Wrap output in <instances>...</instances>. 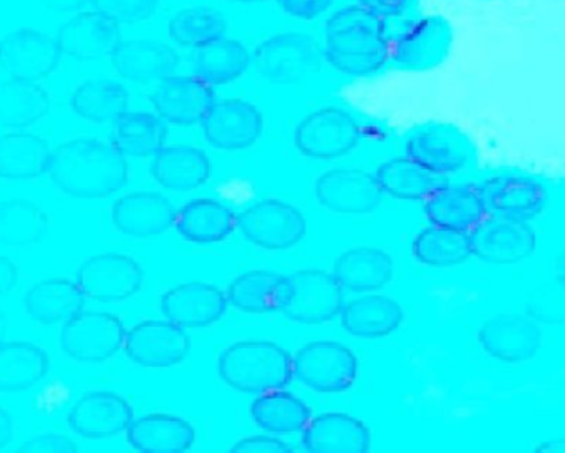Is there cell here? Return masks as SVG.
Here are the masks:
<instances>
[{
	"instance_id": "cell-1",
	"label": "cell",
	"mask_w": 565,
	"mask_h": 453,
	"mask_svg": "<svg viewBox=\"0 0 565 453\" xmlns=\"http://www.w3.org/2000/svg\"><path fill=\"white\" fill-rule=\"evenodd\" d=\"M49 173L58 190L82 200L111 197L128 183L125 155L114 144L92 138H78L57 147Z\"/></svg>"
},
{
	"instance_id": "cell-2",
	"label": "cell",
	"mask_w": 565,
	"mask_h": 453,
	"mask_svg": "<svg viewBox=\"0 0 565 453\" xmlns=\"http://www.w3.org/2000/svg\"><path fill=\"white\" fill-rule=\"evenodd\" d=\"M326 57L353 77L379 72L390 57L385 22L362 6L339 9L326 25Z\"/></svg>"
},
{
	"instance_id": "cell-3",
	"label": "cell",
	"mask_w": 565,
	"mask_h": 453,
	"mask_svg": "<svg viewBox=\"0 0 565 453\" xmlns=\"http://www.w3.org/2000/svg\"><path fill=\"white\" fill-rule=\"evenodd\" d=\"M220 377L244 393L284 389L294 377V359L269 340H243L227 347L217 364Z\"/></svg>"
},
{
	"instance_id": "cell-4",
	"label": "cell",
	"mask_w": 565,
	"mask_h": 453,
	"mask_svg": "<svg viewBox=\"0 0 565 453\" xmlns=\"http://www.w3.org/2000/svg\"><path fill=\"white\" fill-rule=\"evenodd\" d=\"M356 373L359 360L355 354L333 340L307 344L294 357V376L316 392H347L355 383Z\"/></svg>"
},
{
	"instance_id": "cell-5",
	"label": "cell",
	"mask_w": 565,
	"mask_h": 453,
	"mask_svg": "<svg viewBox=\"0 0 565 453\" xmlns=\"http://www.w3.org/2000/svg\"><path fill=\"white\" fill-rule=\"evenodd\" d=\"M406 157L425 170L445 177L472 167L476 150L459 128L448 124H426L409 135Z\"/></svg>"
},
{
	"instance_id": "cell-6",
	"label": "cell",
	"mask_w": 565,
	"mask_h": 453,
	"mask_svg": "<svg viewBox=\"0 0 565 453\" xmlns=\"http://www.w3.org/2000/svg\"><path fill=\"white\" fill-rule=\"evenodd\" d=\"M342 306V286L333 274L307 270L287 277L286 299L280 310L289 319L302 324L329 323Z\"/></svg>"
},
{
	"instance_id": "cell-7",
	"label": "cell",
	"mask_w": 565,
	"mask_h": 453,
	"mask_svg": "<svg viewBox=\"0 0 565 453\" xmlns=\"http://www.w3.org/2000/svg\"><path fill=\"white\" fill-rule=\"evenodd\" d=\"M237 228L249 243L264 250L282 251L303 240L307 223L303 214L292 204L263 200L237 217Z\"/></svg>"
},
{
	"instance_id": "cell-8",
	"label": "cell",
	"mask_w": 565,
	"mask_h": 453,
	"mask_svg": "<svg viewBox=\"0 0 565 453\" xmlns=\"http://www.w3.org/2000/svg\"><path fill=\"white\" fill-rule=\"evenodd\" d=\"M127 330L108 313H78L62 327V350L81 362H104L124 347Z\"/></svg>"
},
{
	"instance_id": "cell-9",
	"label": "cell",
	"mask_w": 565,
	"mask_h": 453,
	"mask_svg": "<svg viewBox=\"0 0 565 453\" xmlns=\"http://www.w3.org/2000/svg\"><path fill=\"white\" fill-rule=\"evenodd\" d=\"M319 44L297 32L273 35L256 49V67L267 81L294 84L317 72L320 65Z\"/></svg>"
},
{
	"instance_id": "cell-10",
	"label": "cell",
	"mask_w": 565,
	"mask_h": 453,
	"mask_svg": "<svg viewBox=\"0 0 565 453\" xmlns=\"http://www.w3.org/2000/svg\"><path fill=\"white\" fill-rule=\"evenodd\" d=\"M362 130L352 115L340 108H322L303 118L296 130L300 154L316 160H333L359 145Z\"/></svg>"
},
{
	"instance_id": "cell-11",
	"label": "cell",
	"mask_w": 565,
	"mask_h": 453,
	"mask_svg": "<svg viewBox=\"0 0 565 453\" xmlns=\"http://www.w3.org/2000/svg\"><path fill=\"white\" fill-rule=\"evenodd\" d=\"M452 44L451 25L439 15L412 22L390 44V57L403 71H429L448 57Z\"/></svg>"
},
{
	"instance_id": "cell-12",
	"label": "cell",
	"mask_w": 565,
	"mask_h": 453,
	"mask_svg": "<svg viewBox=\"0 0 565 453\" xmlns=\"http://www.w3.org/2000/svg\"><path fill=\"white\" fill-rule=\"evenodd\" d=\"M77 284L85 296L100 303H115L135 296L143 284V271L127 254L104 253L82 264Z\"/></svg>"
},
{
	"instance_id": "cell-13",
	"label": "cell",
	"mask_w": 565,
	"mask_h": 453,
	"mask_svg": "<svg viewBox=\"0 0 565 453\" xmlns=\"http://www.w3.org/2000/svg\"><path fill=\"white\" fill-rule=\"evenodd\" d=\"M61 57L57 39L35 29H21L0 42V65L9 77L18 81L39 82L49 77Z\"/></svg>"
},
{
	"instance_id": "cell-14",
	"label": "cell",
	"mask_w": 565,
	"mask_h": 453,
	"mask_svg": "<svg viewBox=\"0 0 565 453\" xmlns=\"http://www.w3.org/2000/svg\"><path fill=\"white\" fill-rule=\"evenodd\" d=\"M125 350L135 364L148 369H168L190 354V336L171 320H143L125 337Z\"/></svg>"
},
{
	"instance_id": "cell-15",
	"label": "cell",
	"mask_w": 565,
	"mask_h": 453,
	"mask_svg": "<svg viewBox=\"0 0 565 453\" xmlns=\"http://www.w3.org/2000/svg\"><path fill=\"white\" fill-rule=\"evenodd\" d=\"M468 236L471 254L492 264L518 263L535 250L534 231L509 218H482Z\"/></svg>"
},
{
	"instance_id": "cell-16",
	"label": "cell",
	"mask_w": 565,
	"mask_h": 453,
	"mask_svg": "<svg viewBox=\"0 0 565 453\" xmlns=\"http://www.w3.org/2000/svg\"><path fill=\"white\" fill-rule=\"evenodd\" d=\"M201 124L206 140L227 151L253 147L264 130L263 114L239 98L216 102Z\"/></svg>"
},
{
	"instance_id": "cell-17",
	"label": "cell",
	"mask_w": 565,
	"mask_h": 453,
	"mask_svg": "<svg viewBox=\"0 0 565 453\" xmlns=\"http://www.w3.org/2000/svg\"><path fill=\"white\" fill-rule=\"evenodd\" d=\"M151 102L163 120L190 127L204 120L216 98L213 85L198 75H171L154 88Z\"/></svg>"
},
{
	"instance_id": "cell-18",
	"label": "cell",
	"mask_w": 565,
	"mask_h": 453,
	"mask_svg": "<svg viewBox=\"0 0 565 453\" xmlns=\"http://www.w3.org/2000/svg\"><path fill=\"white\" fill-rule=\"evenodd\" d=\"M316 194L326 210L339 214L370 213L383 200L376 178L362 170L327 171L317 180Z\"/></svg>"
},
{
	"instance_id": "cell-19",
	"label": "cell",
	"mask_w": 565,
	"mask_h": 453,
	"mask_svg": "<svg viewBox=\"0 0 565 453\" xmlns=\"http://www.w3.org/2000/svg\"><path fill=\"white\" fill-rule=\"evenodd\" d=\"M478 188L486 217L531 220L542 213L547 203L545 188L527 177L505 175L484 181Z\"/></svg>"
},
{
	"instance_id": "cell-20",
	"label": "cell",
	"mask_w": 565,
	"mask_h": 453,
	"mask_svg": "<svg viewBox=\"0 0 565 453\" xmlns=\"http://www.w3.org/2000/svg\"><path fill=\"white\" fill-rule=\"evenodd\" d=\"M62 54L78 61L114 55L121 44L120 24L100 12H82L65 22L57 32Z\"/></svg>"
},
{
	"instance_id": "cell-21",
	"label": "cell",
	"mask_w": 565,
	"mask_h": 453,
	"mask_svg": "<svg viewBox=\"0 0 565 453\" xmlns=\"http://www.w3.org/2000/svg\"><path fill=\"white\" fill-rule=\"evenodd\" d=\"M227 297L213 284L193 283L173 287L161 297V310L183 329L213 326L227 310Z\"/></svg>"
},
{
	"instance_id": "cell-22",
	"label": "cell",
	"mask_w": 565,
	"mask_h": 453,
	"mask_svg": "<svg viewBox=\"0 0 565 453\" xmlns=\"http://www.w3.org/2000/svg\"><path fill=\"white\" fill-rule=\"evenodd\" d=\"M134 422L130 403L114 392H88L72 407L68 425L84 439H110Z\"/></svg>"
},
{
	"instance_id": "cell-23",
	"label": "cell",
	"mask_w": 565,
	"mask_h": 453,
	"mask_svg": "<svg viewBox=\"0 0 565 453\" xmlns=\"http://www.w3.org/2000/svg\"><path fill=\"white\" fill-rule=\"evenodd\" d=\"M177 213L163 194L137 191L114 204L111 220L117 230L128 236L153 238L173 227Z\"/></svg>"
},
{
	"instance_id": "cell-24",
	"label": "cell",
	"mask_w": 565,
	"mask_h": 453,
	"mask_svg": "<svg viewBox=\"0 0 565 453\" xmlns=\"http://www.w3.org/2000/svg\"><path fill=\"white\" fill-rule=\"evenodd\" d=\"M302 443L316 453H363L372 445L369 426L347 413L329 412L307 423Z\"/></svg>"
},
{
	"instance_id": "cell-25",
	"label": "cell",
	"mask_w": 565,
	"mask_h": 453,
	"mask_svg": "<svg viewBox=\"0 0 565 453\" xmlns=\"http://www.w3.org/2000/svg\"><path fill=\"white\" fill-rule=\"evenodd\" d=\"M115 71L138 84L161 82L177 71L180 59L173 48L157 41H127L111 55Z\"/></svg>"
},
{
	"instance_id": "cell-26",
	"label": "cell",
	"mask_w": 565,
	"mask_h": 453,
	"mask_svg": "<svg viewBox=\"0 0 565 453\" xmlns=\"http://www.w3.org/2000/svg\"><path fill=\"white\" fill-rule=\"evenodd\" d=\"M426 218L435 227L469 233L486 218L479 188L472 185H443L425 200Z\"/></svg>"
},
{
	"instance_id": "cell-27",
	"label": "cell",
	"mask_w": 565,
	"mask_h": 453,
	"mask_svg": "<svg viewBox=\"0 0 565 453\" xmlns=\"http://www.w3.org/2000/svg\"><path fill=\"white\" fill-rule=\"evenodd\" d=\"M151 175L167 190H196L210 180L211 161L200 148L173 145L154 155Z\"/></svg>"
},
{
	"instance_id": "cell-28",
	"label": "cell",
	"mask_w": 565,
	"mask_h": 453,
	"mask_svg": "<svg viewBox=\"0 0 565 453\" xmlns=\"http://www.w3.org/2000/svg\"><path fill=\"white\" fill-rule=\"evenodd\" d=\"M127 439L130 445L140 452H186L196 442V430L180 417L150 413L130 423Z\"/></svg>"
},
{
	"instance_id": "cell-29",
	"label": "cell",
	"mask_w": 565,
	"mask_h": 453,
	"mask_svg": "<svg viewBox=\"0 0 565 453\" xmlns=\"http://www.w3.org/2000/svg\"><path fill=\"white\" fill-rule=\"evenodd\" d=\"M174 228L190 243H221L236 230L237 217L226 204L201 198L178 211Z\"/></svg>"
},
{
	"instance_id": "cell-30",
	"label": "cell",
	"mask_w": 565,
	"mask_h": 453,
	"mask_svg": "<svg viewBox=\"0 0 565 453\" xmlns=\"http://www.w3.org/2000/svg\"><path fill=\"white\" fill-rule=\"evenodd\" d=\"M85 294L77 283L65 277H49L35 284L24 304L29 316L42 324L67 323L82 313Z\"/></svg>"
},
{
	"instance_id": "cell-31",
	"label": "cell",
	"mask_w": 565,
	"mask_h": 453,
	"mask_svg": "<svg viewBox=\"0 0 565 453\" xmlns=\"http://www.w3.org/2000/svg\"><path fill=\"white\" fill-rule=\"evenodd\" d=\"M333 276L352 293H372L392 281L393 260L375 247H355L335 261Z\"/></svg>"
},
{
	"instance_id": "cell-32",
	"label": "cell",
	"mask_w": 565,
	"mask_h": 453,
	"mask_svg": "<svg viewBox=\"0 0 565 453\" xmlns=\"http://www.w3.org/2000/svg\"><path fill=\"white\" fill-rule=\"evenodd\" d=\"M405 314L396 301L380 294H369L347 304L342 326L347 333L363 339L390 336L402 326Z\"/></svg>"
},
{
	"instance_id": "cell-33",
	"label": "cell",
	"mask_w": 565,
	"mask_h": 453,
	"mask_svg": "<svg viewBox=\"0 0 565 453\" xmlns=\"http://www.w3.org/2000/svg\"><path fill=\"white\" fill-rule=\"evenodd\" d=\"M479 343L499 360H525L539 349L541 334L524 317H495L482 326Z\"/></svg>"
},
{
	"instance_id": "cell-34",
	"label": "cell",
	"mask_w": 565,
	"mask_h": 453,
	"mask_svg": "<svg viewBox=\"0 0 565 453\" xmlns=\"http://www.w3.org/2000/svg\"><path fill=\"white\" fill-rule=\"evenodd\" d=\"M286 293L287 277L273 271H249L230 284L227 301L243 313L269 314L280 310Z\"/></svg>"
},
{
	"instance_id": "cell-35",
	"label": "cell",
	"mask_w": 565,
	"mask_h": 453,
	"mask_svg": "<svg viewBox=\"0 0 565 453\" xmlns=\"http://www.w3.org/2000/svg\"><path fill=\"white\" fill-rule=\"evenodd\" d=\"M47 354L31 343H0V392H22L41 382L49 372Z\"/></svg>"
},
{
	"instance_id": "cell-36",
	"label": "cell",
	"mask_w": 565,
	"mask_h": 453,
	"mask_svg": "<svg viewBox=\"0 0 565 453\" xmlns=\"http://www.w3.org/2000/svg\"><path fill=\"white\" fill-rule=\"evenodd\" d=\"M51 148L32 134H6L0 137V178L29 180L49 171Z\"/></svg>"
},
{
	"instance_id": "cell-37",
	"label": "cell",
	"mask_w": 565,
	"mask_h": 453,
	"mask_svg": "<svg viewBox=\"0 0 565 453\" xmlns=\"http://www.w3.org/2000/svg\"><path fill=\"white\" fill-rule=\"evenodd\" d=\"M51 108L47 92L38 82L11 78L0 84V128H24L44 118Z\"/></svg>"
},
{
	"instance_id": "cell-38",
	"label": "cell",
	"mask_w": 565,
	"mask_h": 453,
	"mask_svg": "<svg viewBox=\"0 0 565 453\" xmlns=\"http://www.w3.org/2000/svg\"><path fill=\"white\" fill-rule=\"evenodd\" d=\"M375 178L383 193L409 201L426 200L433 191L446 185L445 178L425 170L408 157L393 158L380 165Z\"/></svg>"
},
{
	"instance_id": "cell-39",
	"label": "cell",
	"mask_w": 565,
	"mask_h": 453,
	"mask_svg": "<svg viewBox=\"0 0 565 453\" xmlns=\"http://www.w3.org/2000/svg\"><path fill=\"white\" fill-rule=\"evenodd\" d=\"M167 141L160 118L143 112H125L114 122L111 144L125 157H154Z\"/></svg>"
},
{
	"instance_id": "cell-40",
	"label": "cell",
	"mask_w": 565,
	"mask_h": 453,
	"mask_svg": "<svg viewBox=\"0 0 565 453\" xmlns=\"http://www.w3.org/2000/svg\"><path fill=\"white\" fill-rule=\"evenodd\" d=\"M257 426L269 433H296L306 429L312 410L294 393L277 389L264 392L250 405Z\"/></svg>"
},
{
	"instance_id": "cell-41",
	"label": "cell",
	"mask_w": 565,
	"mask_h": 453,
	"mask_svg": "<svg viewBox=\"0 0 565 453\" xmlns=\"http://www.w3.org/2000/svg\"><path fill=\"white\" fill-rule=\"evenodd\" d=\"M51 231V217L39 204L25 200L0 203V244L29 246L41 243Z\"/></svg>"
},
{
	"instance_id": "cell-42",
	"label": "cell",
	"mask_w": 565,
	"mask_h": 453,
	"mask_svg": "<svg viewBox=\"0 0 565 453\" xmlns=\"http://www.w3.org/2000/svg\"><path fill=\"white\" fill-rule=\"evenodd\" d=\"M127 88L108 78L85 82L72 95V108L75 114L95 124L117 120L127 112Z\"/></svg>"
},
{
	"instance_id": "cell-43",
	"label": "cell",
	"mask_w": 565,
	"mask_h": 453,
	"mask_svg": "<svg viewBox=\"0 0 565 453\" xmlns=\"http://www.w3.org/2000/svg\"><path fill=\"white\" fill-rule=\"evenodd\" d=\"M249 51L234 39H220L198 49L196 75L210 85H226L237 81L249 69Z\"/></svg>"
},
{
	"instance_id": "cell-44",
	"label": "cell",
	"mask_w": 565,
	"mask_h": 453,
	"mask_svg": "<svg viewBox=\"0 0 565 453\" xmlns=\"http://www.w3.org/2000/svg\"><path fill=\"white\" fill-rule=\"evenodd\" d=\"M412 250L419 263L431 267L456 266L471 256L468 233L441 227L422 231L413 241Z\"/></svg>"
},
{
	"instance_id": "cell-45",
	"label": "cell",
	"mask_w": 565,
	"mask_h": 453,
	"mask_svg": "<svg viewBox=\"0 0 565 453\" xmlns=\"http://www.w3.org/2000/svg\"><path fill=\"white\" fill-rule=\"evenodd\" d=\"M226 19L213 8L184 9L170 22V35L183 48L203 49L226 34Z\"/></svg>"
},
{
	"instance_id": "cell-46",
	"label": "cell",
	"mask_w": 565,
	"mask_h": 453,
	"mask_svg": "<svg viewBox=\"0 0 565 453\" xmlns=\"http://www.w3.org/2000/svg\"><path fill=\"white\" fill-rule=\"evenodd\" d=\"M94 11L114 19L118 24L148 21L157 12L160 0H88Z\"/></svg>"
},
{
	"instance_id": "cell-47",
	"label": "cell",
	"mask_w": 565,
	"mask_h": 453,
	"mask_svg": "<svg viewBox=\"0 0 565 453\" xmlns=\"http://www.w3.org/2000/svg\"><path fill=\"white\" fill-rule=\"evenodd\" d=\"M18 452H78V445L68 436L47 433L22 443Z\"/></svg>"
},
{
	"instance_id": "cell-48",
	"label": "cell",
	"mask_w": 565,
	"mask_h": 453,
	"mask_svg": "<svg viewBox=\"0 0 565 453\" xmlns=\"http://www.w3.org/2000/svg\"><path fill=\"white\" fill-rule=\"evenodd\" d=\"M277 4L292 18L310 21L322 15L332 6V0H277Z\"/></svg>"
},
{
	"instance_id": "cell-49",
	"label": "cell",
	"mask_w": 565,
	"mask_h": 453,
	"mask_svg": "<svg viewBox=\"0 0 565 453\" xmlns=\"http://www.w3.org/2000/svg\"><path fill=\"white\" fill-rule=\"evenodd\" d=\"M231 450L233 452H292V446L274 436L254 435L239 440Z\"/></svg>"
},
{
	"instance_id": "cell-50",
	"label": "cell",
	"mask_w": 565,
	"mask_h": 453,
	"mask_svg": "<svg viewBox=\"0 0 565 453\" xmlns=\"http://www.w3.org/2000/svg\"><path fill=\"white\" fill-rule=\"evenodd\" d=\"M412 4L413 0H359V6L382 19L402 14Z\"/></svg>"
},
{
	"instance_id": "cell-51",
	"label": "cell",
	"mask_w": 565,
	"mask_h": 453,
	"mask_svg": "<svg viewBox=\"0 0 565 453\" xmlns=\"http://www.w3.org/2000/svg\"><path fill=\"white\" fill-rule=\"evenodd\" d=\"M19 271L9 257L0 256V296L11 293L18 286Z\"/></svg>"
},
{
	"instance_id": "cell-52",
	"label": "cell",
	"mask_w": 565,
	"mask_h": 453,
	"mask_svg": "<svg viewBox=\"0 0 565 453\" xmlns=\"http://www.w3.org/2000/svg\"><path fill=\"white\" fill-rule=\"evenodd\" d=\"M49 11L57 12V14H68V12H77L87 4L88 0H39Z\"/></svg>"
},
{
	"instance_id": "cell-53",
	"label": "cell",
	"mask_w": 565,
	"mask_h": 453,
	"mask_svg": "<svg viewBox=\"0 0 565 453\" xmlns=\"http://www.w3.org/2000/svg\"><path fill=\"white\" fill-rule=\"evenodd\" d=\"M12 433L14 429H12L11 415L8 410L0 409V450H4L11 443Z\"/></svg>"
},
{
	"instance_id": "cell-54",
	"label": "cell",
	"mask_w": 565,
	"mask_h": 453,
	"mask_svg": "<svg viewBox=\"0 0 565 453\" xmlns=\"http://www.w3.org/2000/svg\"><path fill=\"white\" fill-rule=\"evenodd\" d=\"M6 333H8V320H6L4 313L0 310V343L4 340Z\"/></svg>"
},
{
	"instance_id": "cell-55",
	"label": "cell",
	"mask_w": 565,
	"mask_h": 453,
	"mask_svg": "<svg viewBox=\"0 0 565 453\" xmlns=\"http://www.w3.org/2000/svg\"><path fill=\"white\" fill-rule=\"evenodd\" d=\"M236 2H264V0H236Z\"/></svg>"
}]
</instances>
